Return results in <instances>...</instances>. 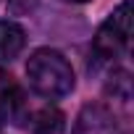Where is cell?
I'll list each match as a JSON object with an SVG mask.
<instances>
[{
  "label": "cell",
  "mask_w": 134,
  "mask_h": 134,
  "mask_svg": "<svg viewBox=\"0 0 134 134\" xmlns=\"http://www.w3.org/2000/svg\"><path fill=\"white\" fill-rule=\"evenodd\" d=\"M29 126H32V134H60L66 126V118L58 108L45 105L34 116H29Z\"/></svg>",
  "instance_id": "cell-6"
},
{
  "label": "cell",
  "mask_w": 134,
  "mask_h": 134,
  "mask_svg": "<svg viewBox=\"0 0 134 134\" xmlns=\"http://www.w3.org/2000/svg\"><path fill=\"white\" fill-rule=\"evenodd\" d=\"M131 37V0H121L113 8V13L100 24L95 40H92V53L97 60H113L118 58Z\"/></svg>",
  "instance_id": "cell-2"
},
{
  "label": "cell",
  "mask_w": 134,
  "mask_h": 134,
  "mask_svg": "<svg viewBox=\"0 0 134 134\" xmlns=\"http://www.w3.org/2000/svg\"><path fill=\"white\" fill-rule=\"evenodd\" d=\"M71 134H121V129L116 113L105 103H87L79 110Z\"/></svg>",
  "instance_id": "cell-3"
},
{
  "label": "cell",
  "mask_w": 134,
  "mask_h": 134,
  "mask_svg": "<svg viewBox=\"0 0 134 134\" xmlns=\"http://www.w3.org/2000/svg\"><path fill=\"white\" fill-rule=\"evenodd\" d=\"M26 79H29L32 90L45 100H60L76 84V76H74L69 58L53 47H40L29 55Z\"/></svg>",
  "instance_id": "cell-1"
},
{
  "label": "cell",
  "mask_w": 134,
  "mask_h": 134,
  "mask_svg": "<svg viewBox=\"0 0 134 134\" xmlns=\"http://www.w3.org/2000/svg\"><path fill=\"white\" fill-rule=\"evenodd\" d=\"M0 113H3V118H13V121L26 118V95L16 82H11V76L0 84Z\"/></svg>",
  "instance_id": "cell-5"
},
{
  "label": "cell",
  "mask_w": 134,
  "mask_h": 134,
  "mask_svg": "<svg viewBox=\"0 0 134 134\" xmlns=\"http://www.w3.org/2000/svg\"><path fill=\"white\" fill-rule=\"evenodd\" d=\"M66 3H76V5H82V3H90V0H66Z\"/></svg>",
  "instance_id": "cell-8"
},
{
  "label": "cell",
  "mask_w": 134,
  "mask_h": 134,
  "mask_svg": "<svg viewBox=\"0 0 134 134\" xmlns=\"http://www.w3.org/2000/svg\"><path fill=\"white\" fill-rule=\"evenodd\" d=\"M24 47H26L24 26L16 21H8V19H0V66L16 60Z\"/></svg>",
  "instance_id": "cell-4"
},
{
  "label": "cell",
  "mask_w": 134,
  "mask_h": 134,
  "mask_svg": "<svg viewBox=\"0 0 134 134\" xmlns=\"http://www.w3.org/2000/svg\"><path fill=\"white\" fill-rule=\"evenodd\" d=\"M3 121H5V118H3V113H0V126H3Z\"/></svg>",
  "instance_id": "cell-9"
},
{
  "label": "cell",
  "mask_w": 134,
  "mask_h": 134,
  "mask_svg": "<svg viewBox=\"0 0 134 134\" xmlns=\"http://www.w3.org/2000/svg\"><path fill=\"white\" fill-rule=\"evenodd\" d=\"M110 79H113V82L108 84V92L118 95V97H121V100L126 103V100H129V74H126L124 69H118V71H116V74H113Z\"/></svg>",
  "instance_id": "cell-7"
}]
</instances>
